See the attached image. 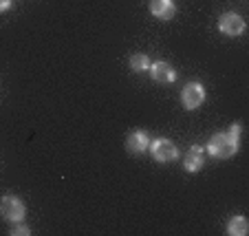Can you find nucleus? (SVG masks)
Returning a JSON list of instances; mask_svg holds the SVG:
<instances>
[{
    "label": "nucleus",
    "instance_id": "f257e3e1",
    "mask_svg": "<svg viewBox=\"0 0 249 236\" xmlns=\"http://www.w3.org/2000/svg\"><path fill=\"white\" fill-rule=\"evenodd\" d=\"M238 146H240V124H231V128L227 132H216L207 142L205 150L214 159H230V157H234L238 152Z\"/></svg>",
    "mask_w": 249,
    "mask_h": 236
},
{
    "label": "nucleus",
    "instance_id": "f03ea898",
    "mask_svg": "<svg viewBox=\"0 0 249 236\" xmlns=\"http://www.w3.org/2000/svg\"><path fill=\"white\" fill-rule=\"evenodd\" d=\"M0 214H2V218L9 223H20L24 218V214H27V208H24V203L18 197L5 194L2 201H0Z\"/></svg>",
    "mask_w": 249,
    "mask_h": 236
},
{
    "label": "nucleus",
    "instance_id": "7ed1b4c3",
    "mask_svg": "<svg viewBox=\"0 0 249 236\" xmlns=\"http://www.w3.org/2000/svg\"><path fill=\"white\" fill-rule=\"evenodd\" d=\"M148 150H150L152 159L159 161V163H170V161L179 157V148L174 146L170 139H155V142H150Z\"/></svg>",
    "mask_w": 249,
    "mask_h": 236
},
{
    "label": "nucleus",
    "instance_id": "20e7f679",
    "mask_svg": "<svg viewBox=\"0 0 249 236\" xmlns=\"http://www.w3.org/2000/svg\"><path fill=\"white\" fill-rule=\"evenodd\" d=\"M205 102V89L201 82H188L181 91V104L188 110H196Z\"/></svg>",
    "mask_w": 249,
    "mask_h": 236
},
{
    "label": "nucleus",
    "instance_id": "39448f33",
    "mask_svg": "<svg viewBox=\"0 0 249 236\" xmlns=\"http://www.w3.org/2000/svg\"><path fill=\"white\" fill-rule=\"evenodd\" d=\"M218 29H221L223 36L236 38V36H240L245 31V20L238 14H234V11H227V14H223L218 18Z\"/></svg>",
    "mask_w": 249,
    "mask_h": 236
},
{
    "label": "nucleus",
    "instance_id": "423d86ee",
    "mask_svg": "<svg viewBox=\"0 0 249 236\" xmlns=\"http://www.w3.org/2000/svg\"><path fill=\"white\" fill-rule=\"evenodd\" d=\"M148 71H150L152 80L159 82V84H172L174 80H177V69H174L170 62H150V66H148Z\"/></svg>",
    "mask_w": 249,
    "mask_h": 236
},
{
    "label": "nucleus",
    "instance_id": "0eeeda50",
    "mask_svg": "<svg viewBox=\"0 0 249 236\" xmlns=\"http://www.w3.org/2000/svg\"><path fill=\"white\" fill-rule=\"evenodd\" d=\"M150 146V137L146 130H132L126 137V150L130 155H143Z\"/></svg>",
    "mask_w": 249,
    "mask_h": 236
},
{
    "label": "nucleus",
    "instance_id": "6e6552de",
    "mask_svg": "<svg viewBox=\"0 0 249 236\" xmlns=\"http://www.w3.org/2000/svg\"><path fill=\"white\" fill-rule=\"evenodd\" d=\"M205 163V148L203 146H190L183 155V168L188 172H198Z\"/></svg>",
    "mask_w": 249,
    "mask_h": 236
},
{
    "label": "nucleus",
    "instance_id": "1a4fd4ad",
    "mask_svg": "<svg viewBox=\"0 0 249 236\" xmlns=\"http://www.w3.org/2000/svg\"><path fill=\"white\" fill-rule=\"evenodd\" d=\"M150 14L159 20H172L177 16V5H174V0H152Z\"/></svg>",
    "mask_w": 249,
    "mask_h": 236
},
{
    "label": "nucleus",
    "instance_id": "9d476101",
    "mask_svg": "<svg viewBox=\"0 0 249 236\" xmlns=\"http://www.w3.org/2000/svg\"><path fill=\"white\" fill-rule=\"evenodd\" d=\"M227 234L230 236H245L249 232V223L245 217H231L230 223H227Z\"/></svg>",
    "mask_w": 249,
    "mask_h": 236
},
{
    "label": "nucleus",
    "instance_id": "9b49d317",
    "mask_svg": "<svg viewBox=\"0 0 249 236\" xmlns=\"http://www.w3.org/2000/svg\"><path fill=\"white\" fill-rule=\"evenodd\" d=\"M148 66H150V60H148L146 53H135V55L130 57V69L137 73L141 71H148Z\"/></svg>",
    "mask_w": 249,
    "mask_h": 236
},
{
    "label": "nucleus",
    "instance_id": "f8f14e48",
    "mask_svg": "<svg viewBox=\"0 0 249 236\" xmlns=\"http://www.w3.org/2000/svg\"><path fill=\"white\" fill-rule=\"evenodd\" d=\"M11 234H14V236H18V234L29 236V234H31V230H29V227L24 225L22 221H20V223H14V230H11Z\"/></svg>",
    "mask_w": 249,
    "mask_h": 236
},
{
    "label": "nucleus",
    "instance_id": "ddd939ff",
    "mask_svg": "<svg viewBox=\"0 0 249 236\" xmlns=\"http://www.w3.org/2000/svg\"><path fill=\"white\" fill-rule=\"evenodd\" d=\"M11 7V0H0V14H2V11H7Z\"/></svg>",
    "mask_w": 249,
    "mask_h": 236
}]
</instances>
